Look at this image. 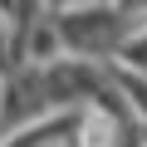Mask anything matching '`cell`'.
Returning a JSON list of instances; mask_svg holds the SVG:
<instances>
[{
	"instance_id": "cell-1",
	"label": "cell",
	"mask_w": 147,
	"mask_h": 147,
	"mask_svg": "<svg viewBox=\"0 0 147 147\" xmlns=\"http://www.w3.org/2000/svg\"><path fill=\"white\" fill-rule=\"evenodd\" d=\"M123 10H79L59 20V44L84 49V54H108L123 44Z\"/></svg>"
}]
</instances>
